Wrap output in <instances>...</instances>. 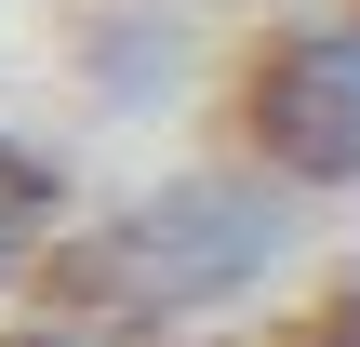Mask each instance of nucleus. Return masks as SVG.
<instances>
[{
    "label": "nucleus",
    "mask_w": 360,
    "mask_h": 347,
    "mask_svg": "<svg viewBox=\"0 0 360 347\" xmlns=\"http://www.w3.org/2000/svg\"><path fill=\"white\" fill-rule=\"evenodd\" d=\"M40 254H67V160L0 134V281H27Z\"/></svg>",
    "instance_id": "4"
},
{
    "label": "nucleus",
    "mask_w": 360,
    "mask_h": 347,
    "mask_svg": "<svg viewBox=\"0 0 360 347\" xmlns=\"http://www.w3.org/2000/svg\"><path fill=\"white\" fill-rule=\"evenodd\" d=\"M294 214H307V187H281L254 147L240 160H174V174L120 187L94 227H67V281L134 334L227 321L294 267Z\"/></svg>",
    "instance_id": "1"
},
{
    "label": "nucleus",
    "mask_w": 360,
    "mask_h": 347,
    "mask_svg": "<svg viewBox=\"0 0 360 347\" xmlns=\"http://www.w3.org/2000/svg\"><path fill=\"white\" fill-rule=\"evenodd\" d=\"M240 147L281 187H307V201L360 187V0H321L281 40H254V67H240Z\"/></svg>",
    "instance_id": "2"
},
{
    "label": "nucleus",
    "mask_w": 360,
    "mask_h": 347,
    "mask_svg": "<svg viewBox=\"0 0 360 347\" xmlns=\"http://www.w3.org/2000/svg\"><path fill=\"white\" fill-rule=\"evenodd\" d=\"M67 80H80V107H94L107 134H160V120L214 80V53H200V13H187V0H107V13L67 40Z\"/></svg>",
    "instance_id": "3"
}]
</instances>
